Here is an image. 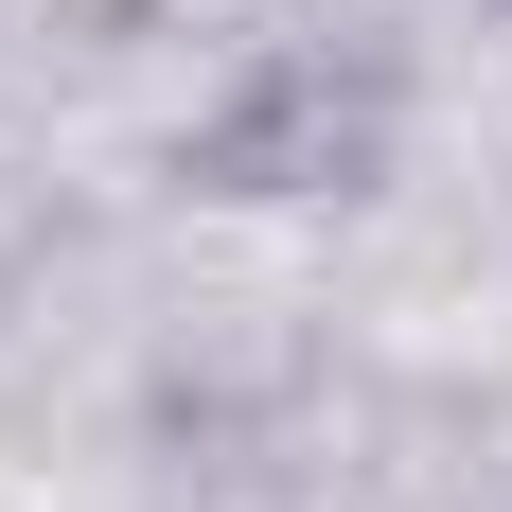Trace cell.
<instances>
[{"instance_id":"6da1fadb","label":"cell","mask_w":512,"mask_h":512,"mask_svg":"<svg viewBox=\"0 0 512 512\" xmlns=\"http://www.w3.org/2000/svg\"><path fill=\"white\" fill-rule=\"evenodd\" d=\"M389 159V71H336V53H265L248 89L195 124L212 195H354Z\"/></svg>"}]
</instances>
